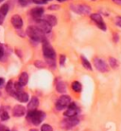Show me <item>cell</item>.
I'll use <instances>...</instances> for the list:
<instances>
[{"label": "cell", "instance_id": "cell-33", "mask_svg": "<svg viewBox=\"0 0 121 131\" xmlns=\"http://www.w3.org/2000/svg\"><path fill=\"white\" fill-rule=\"evenodd\" d=\"M49 9H60V7L58 6V5H51L49 8H48Z\"/></svg>", "mask_w": 121, "mask_h": 131}, {"label": "cell", "instance_id": "cell-30", "mask_svg": "<svg viewBox=\"0 0 121 131\" xmlns=\"http://www.w3.org/2000/svg\"><path fill=\"white\" fill-rule=\"evenodd\" d=\"M0 131H10V128L4 125H0Z\"/></svg>", "mask_w": 121, "mask_h": 131}, {"label": "cell", "instance_id": "cell-13", "mask_svg": "<svg viewBox=\"0 0 121 131\" xmlns=\"http://www.w3.org/2000/svg\"><path fill=\"white\" fill-rule=\"evenodd\" d=\"M11 22H12V26H13L15 28L20 29L21 27H23V20H22V18L17 14H15L12 16V19H11Z\"/></svg>", "mask_w": 121, "mask_h": 131}, {"label": "cell", "instance_id": "cell-19", "mask_svg": "<svg viewBox=\"0 0 121 131\" xmlns=\"http://www.w3.org/2000/svg\"><path fill=\"white\" fill-rule=\"evenodd\" d=\"M56 90L57 92H60V93H64L66 92V85L63 81H58L56 82Z\"/></svg>", "mask_w": 121, "mask_h": 131}, {"label": "cell", "instance_id": "cell-26", "mask_svg": "<svg viewBox=\"0 0 121 131\" xmlns=\"http://www.w3.org/2000/svg\"><path fill=\"white\" fill-rule=\"evenodd\" d=\"M34 65H35L36 68H44L45 67V64H44V62H43L42 60H36L35 62H34Z\"/></svg>", "mask_w": 121, "mask_h": 131}, {"label": "cell", "instance_id": "cell-23", "mask_svg": "<svg viewBox=\"0 0 121 131\" xmlns=\"http://www.w3.org/2000/svg\"><path fill=\"white\" fill-rule=\"evenodd\" d=\"M109 62H110V66H111L112 68H114V69L116 68V67H117V65H118L117 60H115V58H113V57L109 58Z\"/></svg>", "mask_w": 121, "mask_h": 131}, {"label": "cell", "instance_id": "cell-21", "mask_svg": "<svg viewBox=\"0 0 121 131\" xmlns=\"http://www.w3.org/2000/svg\"><path fill=\"white\" fill-rule=\"evenodd\" d=\"M71 88L72 90L76 92H81V89H82V86L81 84L79 82V81H73L72 82V85H71Z\"/></svg>", "mask_w": 121, "mask_h": 131}, {"label": "cell", "instance_id": "cell-5", "mask_svg": "<svg viewBox=\"0 0 121 131\" xmlns=\"http://www.w3.org/2000/svg\"><path fill=\"white\" fill-rule=\"evenodd\" d=\"M80 123V120L78 119L77 117H66L65 119H63L61 123V125L63 129H70V128L74 127Z\"/></svg>", "mask_w": 121, "mask_h": 131}, {"label": "cell", "instance_id": "cell-36", "mask_svg": "<svg viewBox=\"0 0 121 131\" xmlns=\"http://www.w3.org/2000/svg\"><path fill=\"white\" fill-rule=\"evenodd\" d=\"M30 131H38L37 129H35V128H32V129H30Z\"/></svg>", "mask_w": 121, "mask_h": 131}, {"label": "cell", "instance_id": "cell-7", "mask_svg": "<svg viewBox=\"0 0 121 131\" xmlns=\"http://www.w3.org/2000/svg\"><path fill=\"white\" fill-rule=\"evenodd\" d=\"M90 17H91L92 20L96 23V25H97L101 30L106 31V29H107L106 25H105V23L103 22V19H102L100 14H98V13H93V14L90 15Z\"/></svg>", "mask_w": 121, "mask_h": 131}, {"label": "cell", "instance_id": "cell-34", "mask_svg": "<svg viewBox=\"0 0 121 131\" xmlns=\"http://www.w3.org/2000/svg\"><path fill=\"white\" fill-rule=\"evenodd\" d=\"M118 34H116V33H114V42H118Z\"/></svg>", "mask_w": 121, "mask_h": 131}, {"label": "cell", "instance_id": "cell-10", "mask_svg": "<svg viewBox=\"0 0 121 131\" xmlns=\"http://www.w3.org/2000/svg\"><path fill=\"white\" fill-rule=\"evenodd\" d=\"M71 9L79 14H89L91 12L90 7L87 5H78V6H71Z\"/></svg>", "mask_w": 121, "mask_h": 131}, {"label": "cell", "instance_id": "cell-20", "mask_svg": "<svg viewBox=\"0 0 121 131\" xmlns=\"http://www.w3.org/2000/svg\"><path fill=\"white\" fill-rule=\"evenodd\" d=\"M44 20H45L48 24L50 25L51 27H54V26L57 25V18L54 15H46Z\"/></svg>", "mask_w": 121, "mask_h": 131}, {"label": "cell", "instance_id": "cell-4", "mask_svg": "<svg viewBox=\"0 0 121 131\" xmlns=\"http://www.w3.org/2000/svg\"><path fill=\"white\" fill-rule=\"evenodd\" d=\"M71 103V98L69 95H62L58 100H57L55 107L57 110H62L65 107H67Z\"/></svg>", "mask_w": 121, "mask_h": 131}, {"label": "cell", "instance_id": "cell-31", "mask_svg": "<svg viewBox=\"0 0 121 131\" xmlns=\"http://www.w3.org/2000/svg\"><path fill=\"white\" fill-rule=\"evenodd\" d=\"M115 24L117 25L118 27H121V17L120 16H118V17L115 18Z\"/></svg>", "mask_w": 121, "mask_h": 131}, {"label": "cell", "instance_id": "cell-35", "mask_svg": "<svg viewBox=\"0 0 121 131\" xmlns=\"http://www.w3.org/2000/svg\"><path fill=\"white\" fill-rule=\"evenodd\" d=\"M5 83V79L3 78H0V87H2Z\"/></svg>", "mask_w": 121, "mask_h": 131}, {"label": "cell", "instance_id": "cell-14", "mask_svg": "<svg viewBox=\"0 0 121 131\" xmlns=\"http://www.w3.org/2000/svg\"><path fill=\"white\" fill-rule=\"evenodd\" d=\"M9 9H10L9 4H4V5H2V6L0 7V25L3 24L4 19H5L7 13L9 12Z\"/></svg>", "mask_w": 121, "mask_h": 131}, {"label": "cell", "instance_id": "cell-24", "mask_svg": "<svg viewBox=\"0 0 121 131\" xmlns=\"http://www.w3.org/2000/svg\"><path fill=\"white\" fill-rule=\"evenodd\" d=\"M0 118H1L2 121H8V120L10 119V115L7 111L3 110V111H1V112H0Z\"/></svg>", "mask_w": 121, "mask_h": 131}, {"label": "cell", "instance_id": "cell-9", "mask_svg": "<svg viewBox=\"0 0 121 131\" xmlns=\"http://www.w3.org/2000/svg\"><path fill=\"white\" fill-rule=\"evenodd\" d=\"M79 111H80V110H79L77 105L71 102L70 105L67 107V110H65V112L63 113V115L65 117H76L77 114L79 113Z\"/></svg>", "mask_w": 121, "mask_h": 131}, {"label": "cell", "instance_id": "cell-18", "mask_svg": "<svg viewBox=\"0 0 121 131\" xmlns=\"http://www.w3.org/2000/svg\"><path fill=\"white\" fill-rule=\"evenodd\" d=\"M6 92H8L9 94L13 96V97H14L15 94H16V92H15V88H14V82H13L12 80H10L9 82H8V84H7Z\"/></svg>", "mask_w": 121, "mask_h": 131}, {"label": "cell", "instance_id": "cell-25", "mask_svg": "<svg viewBox=\"0 0 121 131\" xmlns=\"http://www.w3.org/2000/svg\"><path fill=\"white\" fill-rule=\"evenodd\" d=\"M18 2L22 7H27L32 3V0H18Z\"/></svg>", "mask_w": 121, "mask_h": 131}, {"label": "cell", "instance_id": "cell-39", "mask_svg": "<svg viewBox=\"0 0 121 131\" xmlns=\"http://www.w3.org/2000/svg\"><path fill=\"white\" fill-rule=\"evenodd\" d=\"M45 1H48V0H45Z\"/></svg>", "mask_w": 121, "mask_h": 131}, {"label": "cell", "instance_id": "cell-28", "mask_svg": "<svg viewBox=\"0 0 121 131\" xmlns=\"http://www.w3.org/2000/svg\"><path fill=\"white\" fill-rule=\"evenodd\" d=\"M65 60H66V57H65L64 55H61L60 56V64H61V66H64Z\"/></svg>", "mask_w": 121, "mask_h": 131}, {"label": "cell", "instance_id": "cell-2", "mask_svg": "<svg viewBox=\"0 0 121 131\" xmlns=\"http://www.w3.org/2000/svg\"><path fill=\"white\" fill-rule=\"evenodd\" d=\"M27 35L34 42H44L45 39L44 33L42 32L36 26H30L27 28Z\"/></svg>", "mask_w": 121, "mask_h": 131}, {"label": "cell", "instance_id": "cell-1", "mask_svg": "<svg viewBox=\"0 0 121 131\" xmlns=\"http://www.w3.org/2000/svg\"><path fill=\"white\" fill-rule=\"evenodd\" d=\"M45 116V113L42 110H30L27 114V119L34 125H39L44 120Z\"/></svg>", "mask_w": 121, "mask_h": 131}, {"label": "cell", "instance_id": "cell-32", "mask_svg": "<svg viewBox=\"0 0 121 131\" xmlns=\"http://www.w3.org/2000/svg\"><path fill=\"white\" fill-rule=\"evenodd\" d=\"M4 53H5V51H4V47L1 45H0V60L3 58Z\"/></svg>", "mask_w": 121, "mask_h": 131}, {"label": "cell", "instance_id": "cell-15", "mask_svg": "<svg viewBox=\"0 0 121 131\" xmlns=\"http://www.w3.org/2000/svg\"><path fill=\"white\" fill-rule=\"evenodd\" d=\"M39 99L35 96H33L32 98L30 99V101L29 102V105H27V108L29 110H35L39 106Z\"/></svg>", "mask_w": 121, "mask_h": 131}, {"label": "cell", "instance_id": "cell-8", "mask_svg": "<svg viewBox=\"0 0 121 131\" xmlns=\"http://www.w3.org/2000/svg\"><path fill=\"white\" fill-rule=\"evenodd\" d=\"M94 65L97 68V70H98L101 73L108 72V70H109V67L107 65V63L103 60L99 59V58H95L94 59Z\"/></svg>", "mask_w": 121, "mask_h": 131}, {"label": "cell", "instance_id": "cell-16", "mask_svg": "<svg viewBox=\"0 0 121 131\" xmlns=\"http://www.w3.org/2000/svg\"><path fill=\"white\" fill-rule=\"evenodd\" d=\"M27 82H29V74H27V72L21 73L20 77H19V79H18V83L20 84L22 87H24L27 85Z\"/></svg>", "mask_w": 121, "mask_h": 131}, {"label": "cell", "instance_id": "cell-6", "mask_svg": "<svg viewBox=\"0 0 121 131\" xmlns=\"http://www.w3.org/2000/svg\"><path fill=\"white\" fill-rule=\"evenodd\" d=\"M36 27L44 33H49L51 31V28H52L50 25L48 24L45 20H44V19L36 20Z\"/></svg>", "mask_w": 121, "mask_h": 131}, {"label": "cell", "instance_id": "cell-11", "mask_svg": "<svg viewBox=\"0 0 121 131\" xmlns=\"http://www.w3.org/2000/svg\"><path fill=\"white\" fill-rule=\"evenodd\" d=\"M26 114V107L22 105H16L12 108V115L14 117H22Z\"/></svg>", "mask_w": 121, "mask_h": 131}, {"label": "cell", "instance_id": "cell-38", "mask_svg": "<svg viewBox=\"0 0 121 131\" xmlns=\"http://www.w3.org/2000/svg\"><path fill=\"white\" fill-rule=\"evenodd\" d=\"M2 1H4V0H0V2H2Z\"/></svg>", "mask_w": 121, "mask_h": 131}, {"label": "cell", "instance_id": "cell-37", "mask_svg": "<svg viewBox=\"0 0 121 131\" xmlns=\"http://www.w3.org/2000/svg\"><path fill=\"white\" fill-rule=\"evenodd\" d=\"M58 1H60V2H63L64 0H58Z\"/></svg>", "mask_w": 121, "mask_h": 131}, {"label": "cell", "instance_id": "cell-17", "mask_svg": "<svg viewBox=\"0 0 121 131\" xmlns=\"http://www.w3.org/2000/svg\"><path fill=\"white\" fill-rule=\"evenodd\" d=\"M14 98H16L18 101L21 102V103H26V102L29 101V98H30V97H29V94H27V92H21L15 95Z\"/></svg>", "mask_w": 121, "mask_h": 131}, {"label": "cell", "instance_id": "cell-12", "mask_svg": "<svg viewBox=\"0 0 121 131\" xmlns=\"http://www.w3.org/2000/svg\"><path fill=\"white\" fill-rule=\"evenodd\" d=\"M44 9L41 7H37V8H34L30 10V15L32 16V18L34 20H39V19H41L43 14H44Z\"/></svg>", "mask_w": 121, "mask_h": 131}, {"label": "cell", "instance_id": "cell-29", "mask_svg": "<svg viewBox=\"0 0 121 131\" xmlns=\"http://www.w3.org/2000/svg\"><path fill=\"white\" fill-rule=\"evenodd\" d=\"M32 2L37 4V5H44V4H46L47 1H45V0H32Z\"/></svg>", "mask_w": 121, "mask_h": 131}, {"label": "cell", "instance_id": "cell-22", "mask_svg": "<svg viewBox=\"0 0 121 131\" xmlns=\"http://www.w3.org/2000/svg\"><path fill=\"white\" fill-rule=\"evenodd\" d=\"M80 59H81V63H82L83 67H84L85 69H87V70H92L91 63L89 62V60H87L84 56H81V57H80Z\"/></svg>", "mask_w": 121, "mask_h": 131}, {"label": "cell", "instance_id": "cell-27", "mask_svg": "<svg viewBox=\"0 0 121 131\" xmlns=\"http://www.w3.org/2000/svg\"><path fill=\"white\" fill-rule=\"evenodd\" d=\"M41 131H53V128L51 127V125L45 124V125H42Z\"/></svg>", "mask_w": 121, "mask_h": 131}, {"label": "cell", "instance_id": "cell-3", "mask_svg": "<svg viewBox=\"0 0 121 131\" xmlns=\"http://www.w3.org/2000/svg\"><path fill=\"white\" fill-rule=\"evenodd\" d=\"M43 54H44V60L55 59V57H56V52L54 50V48L51 46V45L46 40H44L43 42Z\"/></svg>", "mask_w": 121, "mask_h": 131}]
</instances>
